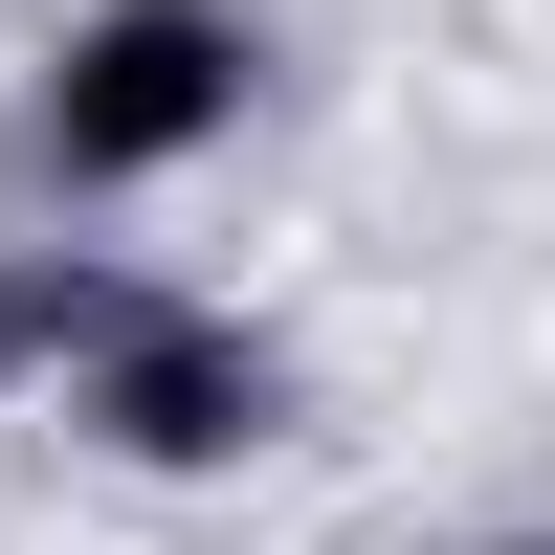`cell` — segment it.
Here are the masks:
<instances>
[{"instance_id":"2","label":"cell","mask_w":555,"mask_h":555,"mask_svg":"<svg viewBox=\"0 0 555 555\" xmlns=\"http://www.w3.org/2000/svg\"><path fill=\"white\" fill-rule=\"evenodd\" d=\"M245 423H267V378H245V356H201V334H156V356L112 378V444H133V467H222Z\"/></svg>"},{"instance_id":"1","label":"cell","mask_w":555,"mask_h":555,"mask_svg":"<svg viewBox=\"0 0 555 555\" xmlns=\"http://www.w3.org/2000/svg\"><path fill=\"white\" fill-rule=\"evenodd\" d=\"M245 112V23H201V0H133V23L67 44V89H44V156L67 178H156L201 156V133Z\"/></svg>"}]
</instances>
